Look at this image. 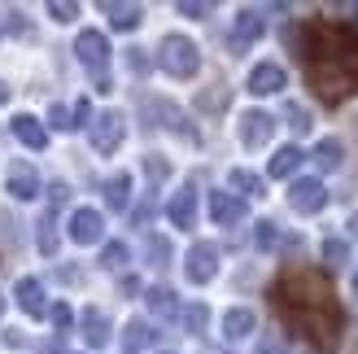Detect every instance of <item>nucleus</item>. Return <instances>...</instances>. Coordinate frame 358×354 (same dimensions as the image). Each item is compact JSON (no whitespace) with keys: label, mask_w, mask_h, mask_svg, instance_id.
Masks as SVG:
<instances>
[{"label":"nucleus","mask_w":358,"mask_h":354,"mask_svg":"<svg viewBox=\"0 0 358 354\" xmlns=\"http://www.w3.org/2000/svg\"><path fill=\"white\" fill-rule=\"evenodd\" d=\"M227 101H231V92L223 83H210L201 97H196V110H206V114H223L227 110Z\"/></svg>","instance_id":"27"},{"label":"nucleus","mask_w":358,"mask_h":354,"mask_svg":"<svg viewBox=\"0 0 358 354\" xmlns=\"http://www.w3.org/2000/svg\"><path fill=\"white\" fill-rule=\"evenodd\" d=\"M341 162H345V145L336 136H328V140H319V145H315V167L319 171H336Z\"/></svg>","instance_id":"22"},{"label":"nucleus","mask_w":358,"mask_h":354,"mask_svg":"<svg viewBox=\"0 0 358 354\" xmlns=\"http://www.w3.org/2000/svg\"><path fill=\"white\" fill-rule=\"evenodd\" d=\"M254 328H258V320H254V311H249V306H231L223 315V337L227 341H245Z\"/></svg>","instance_id":"19"},{"label":"nucleus","mask_w":358,"mask_h":354,"mask_svg":"<svg viewBox=\"0 0 358 354\" xmlns=\"http://www.w3.org/2000/svg\"><path fill=\"white\" fill-rule=\"evenodd\" d=\"M262 13L258 9H241V17H236V27H231V35H227V48L231 52H245L254 40H262Z\"/></svg>","instance_id":"10"},{"label":"nucleus","mask_w":358,"mask_h":354,"mask_svg":"<svg viewBox=\"0 0 358 354\" xmlns=\"http://www.w3.org/2000/svg\"><path fill=\"white\" fill-rule=\"evenodd\" d=\"M79 324H83V341L92 346V350H101V346H110V337H114V324H110V315H105L101 306H87Z\"/></svg>","instance_id":"13"},{"label":"nucleus","mask_w":358,"mask_h":354,"mask_svg":"<svg viewBox=\"0 0 358 354\" xmlns=\"http://www.w3.org/2000/svg\"><path fill=\"white\" fill-rule=\"evenodd\" d=\"M324 262H328V267H345V262H350V241L328 236L324 241Z\"/></svg>","instance_id":"30"},{"label":"nucleus","mask_w":358,"mask_h":354,"mask_svg":"<svg viewBox=\"0 0 358 354\" xmlns=\"http://www.w3.org/2000/svg\"><path fill=\"white\" fill-rule=\"evenodd\" d=\"M145 302H149V311L157 315V320H171V315L179 311V302H175V289H166V285H153V289L145 293Z\"/></svg>","instance_id":"25"},{"label":"nucleus","mask_w":358,"mask_h":354,"mask_svg":"<svg viewBox=\"0 0 358 354\" xmlns=\"http://www.w3.org/2000/svg\"><path fill=\"white\" fill-rule=\"evenodd\" d=\"M9 132L17 136V145H27V149H35V153L48 145V132H44V122L35 118V114H17V118L9 122Z\"/></svg>","instance_id":"16"},{"label":"nucleus","mask_w":358,"mask_h":354,"mask_svg":"<svg viewBox=\"0 0 358 354\" xmlns=\"http://www.w3.org/2000/svg\"><path fill=\"white\" fill-rule=\"evenodd\" d=\"M127 66H131V75H145V70H149L145 48H127Z\"/></svg>","instance_id":"39"},{"label":"nucleus","mask_w":358,"mask_h":354,"mask_svg":"<svg viewBox=\"0 0 358 354\" xmlns=\"http://www.w3.org/2000/svg\"><path fill=\"white\" fill-rule=\"evenodd\" d=\"M289 206L297 210V215H319V210L328 206V188L319 180H293L289 188Z\"/></svg>","instance_id":"8"},{"label":"nucleus","mask_w":358,"mask_h":354,"mask_svg":"<svg viewBox=\"0 0 358 354\" xmlns=\"http://www.w3.org/2000/svg\"><path fill=\"white\" fill-rule=\"evenodd\" d=\"M275 302L280 315L289 320L301 337H310L319 350L336 346V332H341V315L332 302V280L315 267H289L275 285Z\"/></svg>","instance_id":"2"},{"label":"nucleus","mask_w":358,"mask_h":354,"mask_svg":"<svg viewBox=\"0 0 358 354\" xmlns=\"http://www.w3.org/2000/svg\"><path fill=\"white\" fill-rule=\"evenodd\" d=\"M48 13H52V22H75V17H79V5H66V0H52V5H48Z\"/></svg>","instance_id":"38"},{"label":"nucleus","mask_w":358,"mask_h":354,"mask_svg":"<svg viewBox=\"0 0 358 354\" xmlns=\"http://www.w3.org/2000/svg\"><path fill=\"white\" fill-rule=\"evenodd\" d=\"M48 122H52L57 132H75V114H70L66 105H52V110H48Z\"/></svg>","instance_id":"36"},{"label":"nucleus","mask_w":358,"mask_h":354,"mask_svg":"<svg viewBox=\"0 0 358 354\" xmlns=\"http://www.w3.org/2000/svg\"><path fill=\"white\" fill-rule=\"evenodd\" d=\"M284 118H289V127L301 136V132H310V114H306V105H289L284 110Z\"/></svg>","instance_id":"35"},{"label":"nucleus","mask_w":358,"mask_h":354,"mask_svg":"<svg viewBox=\"0 0 358 354\" xmlns=\"http://www.w3.org/2000/svg\"><path fill=\"white\" fill-rule=\"evenodd\" d=\"M57 215H52V210H48V215H40V223H35V245H40V254H57Z\"/></svg>","instance_id":"24"},{"label":"nucleus","mask_w":358,"mask_h":354,"mask_svg":"<svg viewBox=\"0 0 358 354\" xmlns=\"http://www.w3.org/2000/svg\"><path fill=\"white\" fill-rule=\"evenodd\" d=\"M149 262L153 267H166L171 262V241L166 236H149Z\"/></svg>","instance_id":"34"},{"label":"nucleus","mask_w":358,"mask_h":354,"mask_svg":"<svg viewBox=\"0 0 358 354\" xmlns=\"http://www.w3.org/2000/svg\"><path fill=\"white\" fill-rule=\"evenodd\" d=\"M145 175H149L153 184H166L171 180V162H166V157H157V153H149L145 157Z\"/></svg>","instance_id":"33"},{"label":"nucleus","mask_w":358,"mask_h":354,"mask_svg":"<svg viewBox=\"0 0 358 354\" xmlns=\"http://www.w3.org/2000/svg\"><path fill=\"white\" fill-rule=\"evenodd\" d=\"M48 201H52V206H62V201H70V184H66V180H57V184L48 188Z\"/></svg>","instance_id":"41"},{"label":"nucleus","mask_w":358,"mask_h":354,"mask_svg":"<svg viewBox=\"0 0 358 354\" xmlns=\"http://www.w3.org/2000/svg\"><path fill=\"white\" fill-rule=\"evenodd\" d=\"M284 83H289V75H284V66H275V62H262V66H254V70H249V79H245V92H254V97H271V92H280Z\"/></svg>","instance_id":"9"},{"label":"nucleus","mask_w":358,"mask_h":354,"mask_svg":"<svg viewBox=\"0 0 358 354\" xmlns=\"http://www.w3.org/2000/svg\"><path fill=\"white\" fill-rule=\"evenodd\" d=\"M35 354H66V346H62V341H44V346L35 350Z\"/></svg>","instance_id":"45"},{"label":"nucleus","mask_w":358,"mask_h":354,"mask_svg":"<svg viewBox=\"0 0 358 354\" xmlns=\"http://www.w3.org/2000/svg\"><path fill=\"white\" fill-rule=\"evenodd\" d=\"M227 184L236 188V197H262L266 192V184H262V175H254V171H245V167H236L227 175Z\"/></svg>","instance_id":"23"},{"label":"nucleus","mask_w":358,"mask_h":354,"mask_svg":"<svg viewBox=\"0 0 358 354\" xmlns=\"http://www.w3.org/2000/svg\"><path fill=\"white\" fill-rule=\"evenodd\" d=\"M0 315H5V297H0Z\"/></svg>","instance_id":"51"},{"label":"nucleus","mask_w":358,"mask_h":354,"mask_svg":"<svg viewBox=\"0 0 358 354\" xmlns=\"http://www.w3.org/2000/svg\"><path fill=\"white\" fill-rule=\"evenodd\" d=\"M350 236L358 241V210H354V215H350Z\"/></svg>","instance_id":"48"},{"label":"nucleus","mask_w":358,"mask_h":354,"mask_svg":"<svg viewBox=\"0 0 358 354\" xmlns=\"http://www.w3.org/2000/svg\"><path fill=\"white\" fill-rule=\"evenodd\" d=\"M166 215H171L175 227H196V188H192V184H184V188L171 197Z\"/></svg>","instance_id":"17"},{"label":"nucleus","mask_w":358,"mask_h":354,"mask_svg":"<svg viewBox=\"0 0 358 354\" xmlns=\"http://www.w3.org/2000/svg\"><path fill=\"white\" fill-rule=\"evenodd\" d=\"M210 219L219 227H236L245 219V201L236 192H210Z\"/></svg>","instance_id":"12"},{"label":"nucleus","mask_w":358,"mask_h":354,"mask_svg":"<svg viewBox=\"0 0 358 354\" xmlns=\"http://www.w3.org/2000/svg\"><path fill=\"white\" fill-rule=\"evenodd\" d=\"M13 250H17V219L0 206V262H5Z\"/></svg>","instance_id":"28"},{"label":"nucleus","mask_w":358,"mask_h":354,"mask_svg":"<svg viewBox=\"0 0 358 354\" xmlns=\"http://www.w3.org/2000/svg\"><path fill=\"white\" fill-rule=\"evenodd\" d=\"M105 206L110 210H127L131 206V175L127 171H114L110 180H105Z\"/></svg>","instance_id":"21"},{"label":"nucleus","mask_w":358,"mask_h":354,"mask_svg":"<svg viewBox=\"0 0 358 354\" xmlns=\"http://www.w3.org/2000/svg\"><path fill=\"white\" fill-rule=\"evenodd\" d=\"M354 297H358V271H354Z\"/></svg>","instance_id":"50"},{"label":"nucleus","mask_w":358,"mask_h":354,"mask_svg":"<svg viewBox=\"0 0 358 354\" xmlns=\"http://www.w3.org/2000/svg\"><path fill=\"white\" fill-rule=\"evenodd\" d=\"M254 245H258V250H275V245H280V227H275L271 219H262V223L254 227Z\"/></svg>","instance_id":"31"},{"label":"nucleus","mask_w":358,"mask_h":354,"mask_svg":"<svg viewBox=\"0 0 358 354\" xmlns=\"http://www.w3.org/2000/svg\"><path fill=\"white\" fill-rule=\"evenodd\" d=\"M206 324H210L206 302H192V306L184 311V328H188V332H206Z\"/></svg>","instance_id":"32"},{"label":"nucleus","mask_w":358,"mask_h":354,"mask_svg":"<svg viewBox=\"0 0 358 354\" xmlns=\"http://www.w3.org/2000/svg\"><path fill=\"white\" fill-rule=\"evenodd\" d=\"M101 232H105V219H101V210H75L70 215V241L75 245H96L101 241Z\"/></svg>","instance_id":"11"},{"label":"nucleus","mask_w":358,"mask_h":354,"mask_svg":"<svg viewBox=\"0 0 358 354\" xmlns=\"http://www.w3.org/2000/svg\"><path fill=\"white\" fill-rule=\"evenodd\" d=\"M122 136H127V118H122L118 110H105V114H96L92 122H87V140H92V149L101 157H110L122 145Z\"/></svg>","instance_id":"4"},{"label":"nucleus","mask_w":358,"mask_h":354,"mask_svg":"<svg viewBox=\"0 0 358 354\" xmlns=\"http://www.w3.org/2000/svg\"><path fill=\"white\" fill-rule=\"evenodd\" d=\"M0 341H5V346H27V337H22V332H5Z\"/></svg>","instance_id":"47"},{"label":"nucleus","mask_w":358,"mask_h":354,"mask_svg":"<svg viewBox=\"0 0 358 354\" xmlns=\"http://www.w3.org/2000/svg\"><path fill=\"white\" fill-rule=\"evenodd\" d=\"M9 31H13V35H22V40H27V35H31V22H27L22 13H9Z\"/></svg>","instance_id":"42"},{"label":"nucleus","mask_w":358,"mask_h":354,"mask_svg":"<svg viewBox=\"0 0 358 354\" xmlns=\"http://www.w3.org/2000/svg\"><path fill=\"white\" fill-rule=\"evenodd\" d=\"M184 276L192 280V285H210V280L219 276V245L192 241V250H188V258H184Z\"/></svg>","instance_id":"6"},{"label":"nucleus","mask_w":358,"mask_h":354,"mask_svg":"<svg viewBox=\"0 0 358 354\" xmlns=\"http://www.w3.org/2000/svg\"><path fill=\"white\" fill-rule=\"evenodd\" d=\"M301 52H306V79L324 105H341L350 92H358V35L332 22H310L301 31Z\"/></svg>","instance_id":"1"},{"label":"nucleus","mask_w":358,"mask_h":354,"mask_svg":"<svg viewBox=\"0 0 358 354\" xmlns=\"http://www.w3.org/2000/svg\"><path fill=\"white\" fill-rule=\"evenodd\" d=\"M75 52H79V66H83L92 79H105V75H110V40H105L101 31H79Z\"/></svg>","instance_id":"5"},{"label":"nucleus","mask_w":358,"mask_h":354,"mask_svg":"<svg viewBox=\"0 0 358 354\" xmlns=\"http://www.w3.org/2000/svg\"><path fill=\"white\" fill-rule=\"evenodd\" d=\"M301 157H306V153H301L297 145H284V149H275V157H271V175H275V180H284V175H293V171L301 167Z\"/></svg>","instance_id":"26"},{"label":"nucleus","mask_w":358,"mask_h":354,"mask_svg":"<svg viewBox=\"0 0 358 354\" xmlns=\"http://www.w3.org/2000/svg\"><path fill=\"white\" fill-rule=\"evenodd\" d=\"M127 262H131V250H127L122 241H110V245L101 250V267H105V271H122Z\"/></svg>","instance_id":"29"},{"label":"nucleus","mask_w":358,"mask_h":354,"mask_svg":"<svg viewBox=\"0 0 358 354\" xmlns=\"http://www.w3.org/2000/svg\"><path fill=\"white\" fill-rule=\"evenodd\" d=\"M48 320H52V328H57V332H70V324H75V315H70V306H66V302H57V306L48 311Z\"/></svg>","instance_id":"37"},{"label":"nucleus","mask_w":358,"mask_h":354,"mask_svg":"<svg viewBox=\"0 0 358 354\" xmlns=\"http://www.w3.org/2000/svg\"><path fill=\"white\" fill-rule=\"evenodd\" d=\"M70 114H75V127H83V122H92V105H87V101H79Z\"/></svg>","instance_id":"43"},{"label":"nucleus","mask_w":358,"mask_h":354,"mask_svg":"<svg viewBox=\"0 0 358 354\" xmlns=\"http://www.w3.org/2000/svg\"><path fill=\"white\" fill-rule=\"evenodd\" d=\"M271 136H275V118L266 110H245L241 114V145L245 149H262Z\"/></svg>","instance_id":"7"},{"label":"nucleus","mask_w":358,"mask_h":354,"mask_svg":"<svg viewBox=\"0 0 358 354\" xmlns=\"http://www.w3.org/2000/svg\"><path fill=\"white\" fill-rule=\"evenodd\" d=\"M149 215H153V201H145V206L136 210V223H149Z\"/></svg>","instance_id":"46"},{"label":"nucleus","mask_w":358,"mask_h":354,"mask_svg":"<svg viewBox=\"0 0 358 354\" xmlns=\"http://www.w3.org/2000/svg\"><path fill=\"white\" fill-rule=\"evenodd\" d=\"M157 341V332L149 320H131L127 328H122V354H140V350H149Z\"/></svg>","instance_id":"20"},{"label":"nucleus","mask_w":358,"mask_h":354,"mask_svg":"<svg viewBox=\"0 0 358 354\" xmlns=\"http://www.w3.org/2000/svg\"><path fill=\"white\" fill-rule=\"evenodd\" d=\"M179 13H184V17H206L210 5H201V0H179Z\"/></svg>","instance_id":"40"},{"label":"nucleus","mask_w":358,"mask_h":354,"mask_svg":"<svg viewBox=\"0 0 358 354\" xmlns=\"http://www.w3.org/2000/svg\"><path fill=\"white\" fill-rule=\"evenodd\" d=\"M101 13L110 17V27H114V31H136L140 22H145L140 5H118V0H101Z\"/></svg>","instance_id":"18"},{"label":"nucleus","mask_w":358,"mask_h":354,"mask_svg":"<svg viewBox=\"0 0 358 354\" xmlns=\"http://www.w3.org/2000/svg\"><path fill=\"white\" fill-rule=\"evenodd\" d=\"M5 184H9V192H13L17 201L40 197V175H35V167H31V162H13V167H9V175H5Z\"/></svg>","instance_id":"14"},{"label":"nucleus","mask_w":358,"mask_h":354,"mask_svg":"<svg viewBox=\"0 0 358 354\" xmlns=\"http://www.w3.org/2000/svg\"><path fill=\"white\" fill-rule=\"evenodd\" d=\"M157 66H162L171 79H192L196 70H201V48L179 31L162 35V44H157Z\"/></svg>","instance_id":"3"},{"label":"nucleus","mask_w":358,"mask_h":354,"mask_svg":"<svg viewBox=\"0 0 358 354\" xmlns=\"http://www.w3.org/2000/svg\"><path fill=\"white\" fill-rule=\"evenodd\" d=\"M162 354H175V350H162Z\"/></svg>","instance_id":"52"},{"label":"nucleus","mask_w":358,"mask_h":354,"mask_svg":"<svg viewBox=\"0 0 358 354\" xmlns=\"http://www.w3.org/2000/svg\"><path fill=\"white\" fill-rule=\"evenodd\" d=\"M5 101H9V87H5V83H0V105H5Z\"/></svg>","instance_id":"49"},{"label":"nucleus","mask_w":358,"mask_h":354,"mask_svg":"<svg viewBox=\"0 0 358 354\" xmlns=\"http://www.w3.org/2000/svg\"><path fill=\"white\" fill-rule=\"evenodd\" d=\"M17 306H22L27 315H31V320H44V315H48V302H44V285H40V280H35V276H22V280H17Z\"/></svg>","instance_id":"15"},{"label":"nucleus","mask_w":358,"mask_h":354,"mask_svg":"<svg viewBox=\"0 0 358 354\" xmlns=\"http://www.w3.org/2000/svg\"><path fill=\"white\" fill-rule=\"evenodd\" d=\"M118 293H122V297L140 293V280H136V276H122V280H118Z\"/></svg>","instance_id":"44"}]
</instances>
